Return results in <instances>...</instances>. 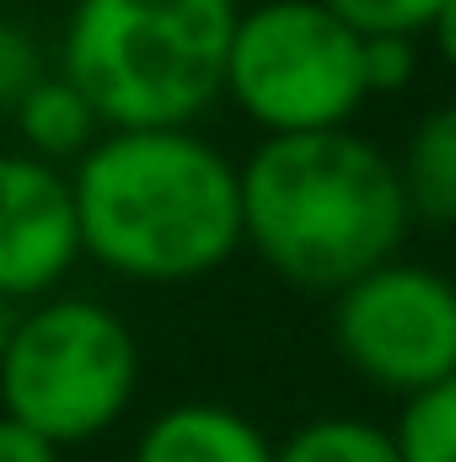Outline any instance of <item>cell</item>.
I'll use <instances>...</instances> for the list:
<instances>
[{
  "label": "cell",
  "instance_id": "obj_10",
  "mask_svg": "<svg viewBox=\"0 0 456 462\" xmlns=\"http://www.w3.org/2000/svg\"><path fill=\"white\" fill-rule=\"evenodd\" d=\"M397 178L408 194V216L456 226V103H441L414 124Z\"/></svg>",
  "mask_w": 456,
  "mask_h": 462
},
{
  "label": "cell",
  "instance_id": "obj_11",
  "mask_svg": "<svg viewBox=\"0 0 456 462\" xmlns=\"http://www.w3.org/2000/svg\"><path fill=\"white\" fill-rule=\"evenodd\" d=\"M274 462H403L392 430L370 425V420H349V414H323L306 420L301 430H290Z\"/></svg>",
  "mask_w": 456,
  "mask_h": 462
},
{
  "label": "cell",
  "instance_id": "obj_2",
  "mask_svg": "<svg viewBox=\"0 0 456 462\" xmlns=\"http://www.w3.org/2000/svg\"><path fill=\"white\" fill-rule=\"evenodd\" d=\"M397 162L354 129L263 140L242 162V242L296 291L339 296L408 236Z\"/></svg>",
  "mask_w": 456,
  "mask_h": 462
},
{
  "label": "cell",
  "instance_id": "obj_5",
  "mask_svg": "<svg viewBox=\"0 0 456 462\" xmlns=\"http://www.w3.org/2000/svg\"><path fill=\"white\" fill-rule=\"evenodd\" d=\"M226 97L236 114L285 134H333L365 108V38L323 0H263L236 16L226 60Z\"/></svg>",
  "mask_w": 456,
  "mask_h": 462
},
{
  "label": "cell",
  "instance_id": "obj_16",
  "mask_svg": "<svg viewBox=\"0 0 456 462\" xmlns=\"http://www.w3.org/2000/svg\"><path fill=\"white\" fill-rule=\"evenodd\" d=\"M0 462H59V447L43 441L38 430H27L22 420L0 414Z\"/></svg>",
  "mask_w": 456,
  "mask_h": 462
},
{
  "label": "cell",
  "instance_id": "obj_4",
  "mask_svg": "<svg viewBox=\"0 0 456 462\" xmlns=\"http://www.w3.org/2000/svg\"><path fill=\"white\" fill-rule=\"evenodd\" d=\"M140 387V345L92 296L32 301L0 355V414L54 447L114 430Z\"/></svg>",
  "mask_w": 456,
  "mask_h": 462
},
{
  "label": "cell",
  "instance_id": "obj_9",
  "mask_svg": "<svg viewBox=\"0 0 456 462\" xmlns=\"http://www.w3.org/2000/svg\"><path fill=\"white\" fill-rule=\"evenodd\" d=\"M16 134H22V145H27V156H38V162H65V156H87L108 129H103V118L97 108L81 97V87L76 81H65V76H43L22 103H16Z\"/></svg>",
  "mask_w": 456,
  "mask_h": 462
},
{
  "label": "cell",
  "instance_id": "obj_18",
  "mask_svg": "<svg viewBox=\"0 0 456 462\" xmlns=\"http://www.w3.org/2000/svg\"><path fill=\"white\" fill-rule=\"evenodd\" d=\"M16 323H22V307L0 296V355H5V345H11V334H16Z\"/></svg>",
  "mask_w": 456,
  "mask_h": 462
},
{
  "label": "cell",
  "instance_id": "obj_8",
  "mask_svg": "<svg viewBox=\"0 0 456 462\" xmlns=\"http://www.w3.org/2000/svg\"><path fill=\"white\" fill-rule=\"evenodd\" d=\"M134 462H274V441L226 403L188 398L140 430Z\"/></svg>",
  "mask_w": 456,
  "mask_h": 462
},
{
  "label": "cell",
  "instance_id": "obj_15",
  "mask_svg": "<svg viewBox=\"0 0 456 462\" xmlns=\"http://www.w3.org/2000/svg\"><path fill=\"white\" fill-rule=\"evenodd\" d=\"M414 70V38H365V92H403Z\"/></svg>",
  "mask_w": 456,
  "mask_h": 462
},
{
  "label": "cell",
  "instance_id": "obj_6",
  "mask_svg": "<svg viewBox=\"0 0 456 462\" xmlns=\"http://www.w3.org/2000/svg\"><path fill=\"white\" fill-rule=\"evenodd\" d=\"M333 345L354 376L419 398L456 376V285L424 263H381L333 301Z\"/></svg>",
  "mask_w": 456,
  "mask_h": 462
},
{
  "label": "cell",
  "instance_id": "obj_13",
  "mask_svg": "<svg viewBox=\"0 0 456 462\" xmlns=\"http://www.w3.org/2000/svg\"><path fill=\"white\" fill-rule=\"evenodd\" d=\"M360 38H419L435 27L446 0H323Z\"/></svg>",
  "mask_w": 456,
  "mask_h": 462
},
{
  "label": "cell",
  "instance_id": "obj_7",
  "mask_svg": "<svg viewBox=\"0 0 456 462\" xmlns=\"http://www.w3.org/2000/svg\"><path fill=\"white\" fill-rule=\"evenodd\" d=\"M81 258L76 189L59 167L0 151V296L27 307L49 301Z\"/></svg>",
  "mask_w": 456,
  "mask_h": 462
},
{
  "label": "cell",
  "instance_id": "obj_1",
  "mask_svg": "<svg viewBox=\"0 0 456 462\" xmlns=\"http://www.w3.org/2000/svg\"><path fill=\"white\" fill-rule=\"evenodd\" d=\"M70 189L81 253L134 285L205 280L242 247V167L194 129H108Z\"/></svg>",
  "mask_w": 456,
  "mask_h": 462
},
{
  "label": "cell",
  "instance_id": "obj_12",
  "mask_svg": "<svg viewBox=\"0 0 456 462\" xmlns=\"http://www.w3.org/2000/svg\"><path fill=\"white\" fill-rule=\"evenodd\" d=\"M392 441L403 462H456V376L403 403Z\"/></svg>",
  "mask_w": 456,
  "mask_h": 462
},
{
  "label": "cell",
  "instance_id": "obj_17",
  "mask_svg": "<svg viewBox=\"0 0 456 462\" xmlns=\"http://www.w3.org/2000/svg\"><path fill=\"white\" fill-rule=\"evenodd\" d=\"M430 38H435V49H441V60L456 70V0L441 5V16H435V27H430Z\"/></svg>",
  "mask_w": 456,
  "mask_h": 462
},
{
  "label": "cell",
  "instance_id": "obj_3",
  "mask_svg": "<svg viewBox=\"0 0 456 462\" xmlns=\"http://www.w3.org/2000/svg\"><path fill=\"white\" fill-rule=\"evenodd\" d=\"M236 0H76L65 81L103 129H188L226 97Z\"/></svg>",
  "mask_w": 456,
  "mask_h": 462
},
{
  "label": "cell",
  "instance_id": "obj_14",
  "mask_svg": "<svg viewBox=\"0 0 456 462\" xmlns=\"http://www.w3.org/2000/svg\"><path fill=\"white\" fill-rule=\"evenodd\" d=\"M43 76H49V70H43V54H38L32 32L0 16V114H16V103H22Z\"/></svg>",
  "mask_w": 456,
  "mask_h": 462
}]
</instances>
